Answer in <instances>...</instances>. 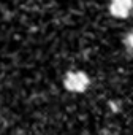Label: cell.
Returning <instances> with one entry per match:
<instances>
[{
  "instance_id": "cell-1",
  "label": "cell",
  "mask_w": 133,
  "mask_h": 135,
  "mask_svg": "<svg viewBox=\"0 0 133 135\" xmlns=\"http://www.w3.org/2000/svg\"><path fill=\"white\" fill-rule=\"evenodd\" d=\"M89 84H90V80H89L87 73L83 70L68 72L65 75V80H63V86L70 92H86Z\"/></svg>"
},
{
  "instance_id": "cell-2",
  "label": "cell",
  "mask_w": 133,
  "mask_h": 135,
  "mask_svg": "<svg viewBox=\"0 0 133 135\" xmlns=\"http://www.w3.org/2000/svg\"><path fill=\"white\" fill-rule=\"evenodd\" d=\"M133 11V0H111L109 2V13L114 18L125 19Z\"/></svg>"
},
{
  "instance_id": "cell-3",
  "label": "cell",
  "mask_w": 133,
  "mask_h": 135,
  "mask_svg": "<svg viewBox=\"0 0 133 135\" xmlns=\"http://www.w3.org/2000/svg\"><path fill=\"white\" fill-rule=\"evenodd\" d=\"M124 43H125V46H127L128 49H133V29L127 33V37H125Z\"/></svg>"
}]
</instances>
